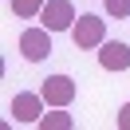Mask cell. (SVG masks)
Returning a JSON list of instances; mask_svg holds the SVG:
<instances>
[{"instance_id":"4","label":"cell","mask_w":130,"mask_h":130,"mask_svg":"<svg viewBox=\"0 0 130 130\" xmlns=\"http://www.w3.org/2000/svg\"><path fill=\"white\" fill-rule=\"evenodd\" d=\"M43 103H47L43 95L20 91V95L8 103V110H12V118H16V122H40V118H43Z\"/></svg>"},{"instance_id":"10","label":"cell","mask_w":130,"mask_h":130,"mask_svg":"<svg viewBox=\"0 0 130 130\" xmlns=\"http://www.w3.org/2000/svg\"><path fill=\"white\" fill-rule=\"evenodd\" d=\"M118 130H130V103H122L118 110Z\"/></svg>"},{"instance_id":"3","label":"cell","mask_w":130,"mask_h":130,"mask_svg":"<svg viewBox=\"0 0 130 130\" xmlns=\"http://www.w3.org/2000/svg\"><path fill=\"white\" fill-rule=\"evenodd\" d=\"M20 55L28 59V63H40V59H47L51 55V32L47 28H28L24 36H20Z\"/></svg>"},{"instance_id":"9","label":"cell","mask_w":130,"mask_h":130,"mask_svg":"<svg viewBox=\"0 0 130 130\" xmlns=\"http://www.w3.org/2000/svg\"><path fill=\"white\" fill-rule=\"evenodd\" d=\"M106 12H110V20H126L130 16V0H106Z\"/></svg>"},{"instance_id":"8","label":"cell","mask_w":130,"mask_h":130,"mask_svg":"<svg viewBox=\"0 0 130 130\" xmlns=\"http://www.w3.org/2000/svg\"><path fill=\"white\" fill-rule=\"evenodd\" d=\"M8 4H12V12H16V20H36L47 0H8Z\"/></svg>"},{"instance_id":"5","label":"cell","mask_w":130,"mask_h":130,"mask_svg":"<svg viewBox=\"0 0 130 130\" xmlns=\"http://www.w3.org/2000/svg\"><path fill=\"white\" fill-rule=\"evenodd\" d=\"M40 95L47 99V106H67L75 99V79L71 75H47L40 87Z\"/></svg>"},{"instance_id":"7","label":"cell","mask_w":130,"mask_h":130,"mask_svg":"<svg viewBox=\"0 0 130 130\" xmlns=\"http://www.w3.org/2000/svg\"><path fill=\"white\" fill-rule=\"evenodd\" d=\"M36 126H40V130H71V126H75V118L67 114V106H51V114H43Z\"/></svg>"},{"instance_id":"2","label":"cell","mask_w":130,"mask_h":130,"mask_svg":"<svg viewBox=\"0 0 130 130\" xmlns=\"http://www.w3.org/2000/svg\"><path fill=\"white\" fill-rule=\"evenodd\" d=\"M75 4L71 0H47L43 4V12H40V24L47 28V32H71V24H75Z\"/></svg>"},{"instance_id":"1","label":"cell","mask_w":130,"mask_h":130,"mask_svg":"<svg viewBox=\"0 0 130 130\" xmlns=\"http://www.w3.org/2000/svg\"><path fill=\"white\" fill-rule=\"evenodd\" d=\"M103 40H106V20L103 16H91L87 12V16H79L71 24V43L75 47H83V51L87 47H103Z\"/></svg>"},{"instance_id":"6","label":"cell","mask_w":130,"mask_h":130,"mask_svg":"<svg viewBox=\"0 0 130 130\" xmlns=\"http://www.w3.org/2000/svg\"><path fill=\"white\" fill-rule=\"evenodd\" d=\"M99 67H103V71H126L130 67V43H122V40L106 43L103 40V47H99Z\"/></svg>"}]
</instances>
